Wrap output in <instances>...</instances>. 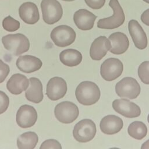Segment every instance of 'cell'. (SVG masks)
Instances as JSON below:
<instances>
[{
  "mask_svg": "<svg viewBox=\"0 0 149 149\" xmlns=\"http://www.w3.org/2000/svg\"><path fill=\"white\" fill-rule=\"evenodd\" d=\"M141 149H146V148H149V140H147L146 141H145L141 146Z\"/></svg>",
  "mask_w": 149,
  "mask_h": 149,
  "instance_id": "32",
  "label": "cell"
},
{
  "mask_svg": "<svg viewBox=\"0 0 149 149\" xmlns=\"http://www.w3.org/2000/svg\"><path fill=\"white\" fill-rule=\"evenodd\" d=\"M75 95L80 104L83 105H91L99 100L101 93L99 87L95 83L84 81L76 87Z\"/></svg>",
  "mask_w": 149,
  "mask_h": 149,
  "instance_id": "1",
  "label": "cell"
},
{
  "mask_svg": "<svg viewBox=\"0 0 149 149\" xmlns=\"http://www.w3.org/2000/svg\"><path fill=\"white\" fill-rule=\"evenodd\" d=\"M42 65V61L32 55L20 56L16 61V66L22 72L30 73L39 70Z\"/></svg>",
  "mask_w": 149,
  "mask_h": 149,
  "instance_id": "19",
  "label": "cell"
},
{
  "mask_svg": "<svg viewBox=\"0 0 149 149\" xmlns=\"http://www.w3.org/2000/svg\"><path fill=\"white\" fill-rule=\"evenodd\" d=\"M41 8L42 19L47 24H55L62 16V7L57 0H42Z\"/></svg>",
  "mask_w": 149,
  "mask_h": 149,
  "instance_id": "5",
  "label": "cell"
},
{
  "mask_svg": "<svg viewBox=\"0 0 149 149\" xmlns=\"http://www.w3.org/2000/svg\"><path fill=\"white\" fill-rule=\"evenodd\" d=\"M143 1H144L145 2L147 3H149V0H143Z\"/></svg>",
  "mask_w": 149,
  "mask_h": 149,
  "instance_id": "33",
  "label": "cell"
},
{
  "mask_svg": "<svg viewBox=\"0 0 149 149\" xmlns=\"http://www.w3.org/2000/svg\"><path fill=\"white\" fill-rule=\"evenodd\" d=\"M76 33L70 26L60 25L51 31L50 37L55 45L59 47H65L71 45L76 39Z\"/></svg>",
  "mask_w": 149,
  "mask_h": 149,
  "instance_id": "7",
  "label": "cell"
},
{
  "mask_svg": "<svg viewBox=\"0 0 149 149\" xmlns=\"http://www.w3.org/2000/svg\"><path fill=\"white\" fill-rule=\"evenodd\" d=\"M10 72L9 66L0 59V83H2Z\"/></svg>",
  "mask_w": 149,
  "mask_h": 149,
  "instance_id": "29",
  "label": "cell"
},
{
  "mask_svg": "<svg viewBox=\"0 0 149 149\" xmlns=\"http://www.w3.org/2000/svg\"><path fill=\"white\" fill-rule=\"evenodd\" d=\"M109 6L113 10L112 16L100 19L97 27L103 29H114L122 25L125 20V16L118 0H110Z\"/></svg>",
  "mask_w": 149,
  "mask_h": 149,
  "instance_id": "3",
  "label": "cell"
},
{
  "mask_svg": "<svg viewBox=\"0 0 149 149\" xmlns=\"http://www.w3.org/2000/svg\"><path fill=\"white\" fill-rule=\"evenodd\" d=\"M67 92L66 81L61 77H54L48 81L46 94L52 101H56L63 98Z\"/></svg>",
  "mask_w": 149,
  "mask_h": 149,
  "instance_id": "11",
  "label": "cell"
},
{
  "mask_svg": "<svg viewBox=\"0 0 149 149\" xmlns=\"http://www.w3.org/2000/svg\"><path fill=\"white\" fill-rule=\"evenodd\" d=\"M111 42L110 52L115 55H120L125 53L129 47V41L123 33L115 32L112 33L109 38Z\"/></svg>",
  "mask_w": 149,
  "mask_h": 149,
  "instance_id": "18",
  "label": "cell"
},
{
  "mask_svg": "<svg viewBox=\"0 0 149 149\" xmlns=\"http://www.w3.org/2000/svg\"><path fill=\"white\" fill-rule=\"evenodd\" d=\"M38 141L37 134L33 132L22 134L17 139V146L20 149H33Z\"/></svg>",
  "mask_w": 149,
  "mask_h": 149,
  "instance_id": "23",
  "label": "cell"
},
{
  "mask_svg": "<svg viewBox=\"0 0 149 149\" xmlns=\"http://www.w3.org/2000/svg\"><path fill=\"white\" fill-rule=\"evenodd\" d=\"M30 86L27 88L25 93L26 99L33 103L38 104L43 99L42 85L41 81L36 77L29 79Z\"/></svg>",
  "mask_w": 149,
  "mask_h": 149,
  "instance_id": "21",
  "label": "cell"
},
{
  "mask_svg": "<svg viewBox=\"0 0 149 149\" xmlns=\"http://www.w3.org/2000/svg\"><path fill=\"white\" fill-rule=\"evenodd\" d=\"M88 6L93 9H101L105 4V0H84Z\"/></svg>",
  "mask_w": 149,
  "mask_h": 149,
  "instance_id": "30",
  "label": "cell"
},
{
  "mask_svg": "<svg viewBox=\"0 0 149 149\" xmlns=\"http://www.w3.org/2000/svg\"><path fill=\"white\" fill-rule=\"evenodd\" d=\"M54 114L58 121L68 124L77 118L79 110L75 104L70 101H63L55 106Z\"/></svg>",
  "mask_w": 149,
  "mask_h": 149,
  "instance_id": "6",
  "label": "cell"
},
{
  "mask_svg": "<svg viewBox=\"0 0 149 149\" xmlns=\"http://www.w3.org/2000/svg\"><path fill=\"white\" fill-rule=\"evenodd\" d=\"M138 76L143 83L149 84V61L143 62L139 65Z\"/></svg>",
  "mask_w": 149,
  "mask_h": 149,
  "instance_id": "25",
  "label": "cell"
},
{
  "mask_svg": "<svg viewBox=\"0 0 149 149\" xmlns=\"http://www.w3.org/2000/svg\"><path fill=\"white\" fill-rule=\"evenodd\" d=\"M2 26L5 30L9 32H13L19 29L20 22L10 16H8L3 19L2 21Z\"/></svg>",
  "mask_w": 149,
  "mask_h": 149,
  "instance_id": "26",
  "label": "cell"
},
{
  "mask_svg": "<svg viewBox=\"0 0 149 149\" xmlns=\"http://www.w3.org/2000/svg\"><path fill=\"white\" fill-rule=\"evenodd\" d=\"M2 42L4 48L15 56L28 51L30 48L28 38L21 33L6 35L2 37Z\"/></svg>",
  "mask_w": 149,
  "mask_h": 149,
  "instance_id": "2",
  "label": "cell"
},
{
  "mask_svg": "<svg viewBox=\"0 0 149 149\" xmlns=\"http://www.w3.org/2000/svg\"><path fill=\"white\" fill-rule=\"evenodd\" d=\"M123 70V65L121 61L115 58H109L105 60L100 67V74L106 81H112L119 77Z\"/></svg>",
  "mask_w": 149,
  "mask_h": 149,
  "instance_id": "9",
  "label": "cell"
},
{
  "mask_svg": "<svg viewBox=\"0 0 149 149\" xmlns=\"http://www.w3.org/2000/svg\"><path fill=\"white\" fill-rule=\"evenodd\" d=\"M9 104L8 96L2 91H0V114L4 113L8 109Z\"/></svg>",
  "mask_w": 149,
  "mask_h": 149,
  "instance_id": "27",
  "label": "cell"
},
{
  "mask_svg": "<svg viewBox=\"0 0 149 149\" xmlns=\"http://www.w3.org/2000/svg\"><path fill=\"white\" fill-rule=\"evenodd\" d=\"M37 120V112L31 105L27 104L22 105L17 111L16 120L20 127H30L36 123Z\"/></svg>",
  "mask_w": 149,
  "mask_h": 149,
  "instance_id": "10",
  "label": "cell"
},
{
  "mask_svg": "<svg viewBox=\"0 0 149 149\" xmlns=\"http://www.w3.org/2000/svg\"><path fill=\"white\" fill-rule=\"evenodd\" d=\"M127 132L132 137L136 140H141L147 135V127L143 122L134 121L129 125Z\"/></svg>",
  "mask_w": 149,
  "mask_h": 149,
  "instance_id": "24",
  "label": "cell"
},
{
  "mask_svg": "<svg viewBox=\"0 0 149 149\" xmlns=\"http://www.w3.org/2000/svg\"><path fill=\"white\" fill-rule=\"evenodd\" d=\"M141 20L144 24L149 26V9L146 10L141 14Z\"/></svg>",
  "mask_w": 149,
  "mask_h": 149,
  "instance_id": "31",
  "label": "cell"
},
{
  "mask_svg": "<svg viewBox=\"0 0 149 149\" xmlns=\"http://www.w3.org/2000/svg\"><path fill=\"white\" fill-rule=\"evenodd\" d=\"M112 107L116 112L128 118H136L141 114L140 108L137 104L125 98L115 100Z\"/></svg>",
  "mask_w": 149,
  "mask_h": 149,
  "instance_id": "12",
  "label": "cell"
},
{
  "mask_svg": "<svg viewBox=\"0 0 149 149\" xmlns=\"http://www.w3.org/2000/svg\"><path fill=\"white\" fill-rule=\"evenodd\" d=\"M83 59L80 52L74 49H66L59 54L61 62L65 66L73 67L79 65Z\"/></svg>",
  "mask_w": 149,
  "mask_h": 149,
  "instance_id": "22",
  "label": "cell"
},
{
  "mask_svg": "<svg viewBox=\"0 0 149 149\" xmlns=\"http://www.w3.org/2000/svg\"><path fill=\"white\" fill-rule=\"evenodd\" d=\"M111 48V42L104 36L96 38L92 42L90 49V56L94 61H100L107 54Z\"/></svg>",
  "mask_w": 149,
  "mask_h": 149,
  "instance_id": "14",
  "label": "cell"
},
{
  "mask_svg": "<svg viewBox=\"0 0 149 149\" xmlns=\"http://www.w3.org/2000/svg\"><path fill=\"white\" fill-rule=\"evenodd\" d=\"M40 148V149H45V148L61 149L62 146L57 140L54 139H48L44 141L41 144Z\"/></svg>",
  "mask_w": 149,
  "mask_h": 149,
  "instance_id": "28",
  "label": "cell"
},
{
  "mask_svg": "<svg viewBox=\"0 0 149 149\" xmlns=\"http://www.w3.org/2000/svg\"><path fill=\"white\" fill-rule=\"evenodd\" d=\"M147 120H148V122L149 123V114H148V115L147 116Z\"/></svg>",
  "mask_w": 149,
  "mask_h": 149,
  "instance_id": "35",
  "label": "cell"
},
{
  "mask_svg": "<svg viewBox=\"0 0 149 149\" xmlns=\"http://www.w3.org/2000/svg\"><path fill=\"white\" fill-rule=\"evenodd\" d=\"M96 132L95 123L90 119H84L75 125L73 135L76 141L80 143H87L93 139Z\"/></svg>",
  "mask_w": 149,
  "mask_h": 149,
  "instance_id": "4",
  "label": "cell"
},
{
  "mask_svg": "<svg viewBox=\"0 0 149 149\" xmlns=\"http://www.w3.org/2000/svg\"><path fill=\"white\" fill-rule=\"evenodd\" d=\"M19 14L20 19L29 24L36 23L40 19L39 11L37 6L31 2L22 3L19 8Z\"/></svg>",
  "mask_w": 149,
  "mask_h": 149,
  "instance_id": "16",
  "label": "cell"
},
{
  "mask_svg": "<svg viewBox=\"0 0 149 149\" xmlns=\"http://www.w3.org/2000/svg\"><path fill=\"white\" fill-rule=\"evenodd\" d=\"M97 16L90 11L80 9L74 12L73 21L78 29L81 30H90L93 28Z\"/></svg>",
  "mask_w": 149,
  "mask_h": 149,
  "instance_id": "15",
  "label": "cell"
},
{
  "mask_svg": "<svg viewBox=\"0 0 149 149\" xmlns=\"http://www.w3.org/2000/svg\"><path fill=\"white\" fill-rule=\"evenodd\" d=\"M29 81L26 76L20 73L13 74L6 83L8 90L12 94L18 95L27 90Z\"/></svg>",
  "mask_w": 149,
  "mask_h": 149,
  "instance_id": "20",
  "label": "cell"
},
{
  "mask_svg": "<svg viewBox=\"0 0 149 149\" xmlns=\"http://www.w3.org/2000/svg\"><path fill=\"white\" fill-rule=\"evenodd\" d=\"M128 29L134 44L139 49H144L147 46V38L146 34L136 20H131L128 23Z\"/></svg>",
  "mask_w": 149,
  "mask_h": 149,
  "instance_id": "13",
  "label": "cell"
},
{
  "mask_svg": "<svg viewBox=\"0 0 149 149\" xmlns=\"http://www.w3.org/2000/svg\"><path fill=\"white\" fill-rule=\"evenodd\" d=\"M140 90V86L137 81L131 77L123 78L115 86L116 93L122 98L134 99L139 96Z\"/></svg>",
  "mask_w": 149,
  "mask_h": 149,
  "instance_id": "8",
  "label": "cell"
},
{
  "mask_svg": "<svg viewBox=\"0 0 149 149\" xmlns=\"http://www.w3.org/2000/svg\"><path fill=\"white\" fill-rule=\"evenodd\" d=\"M123 126L122 119L115 115H109L104 116L101 120L100 124L101 132L108 135L118 133L121 130Z\"/></svg>",
  "mask_w": 149,
  "mask_h": 149,
  "instance_id": "17",
  "label": "cell"
},
{
  "mask_svg": "<svg viewBox=\"0 0 149 149\" xmlns=\"http://www.w3.org/2000/svg\"><path fill=\"white\" fill-rule=\"evenodd\" d=\"M62 1H68V2H70V1H73L74 0H62Z\"/></svg>",
  "mask_w": 149,
  "mask_h": 149,
  "instance_id": "34",
  "label": "cell"
}]
</instances>
